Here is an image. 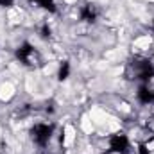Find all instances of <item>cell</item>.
<instances>
[{
	"mask_svg": "<svg viewBox=\"0 0 154 154\" xmlns=\"http://www.w3.org/2000/svg\"><path fill=\"white\" fill-rule=\"evenodd\" d=\"M14 93H16V88H14V84H13V82L5 81V82H2V84H0V100H2V102L11 100V99L14 97Z\"/></svg>",
	"mask_w": 154,
	"mask_h": 154,
	"instance_id": "cell-1",
	"label": "cell"
},
{
	"mask_svg": "<svg viewBox=\"0 0 154 154\" xmlns=\"http://www.w3.org/2000/svg\"><path fill=\"white\" fill-rule=\"evenodd\" d=\"M74 138H75V131H74V127H72V125H66V129H65V138H63V145H65V147L72 145Z\"/></svg>",
	"mask_w": 154,
	"mask_h": 154,
	"instance_id": "cell-2",
	"label": "cell"
},
{
	"mask_svg": "<svg viewBox=\"0 0 154 154\" xmlns=\"http://www.w3.org/2000/svg\"><path fill=\"white\" fill-rule=\"evenodd\" d=\"M65 2H66V4H74L75 0H65Z\"/></svg>",
	"mask_w": 154,
	"mask_h": 154,
	"instance_id": "cell-3",
	"label": "cell"
}]
</instances>
